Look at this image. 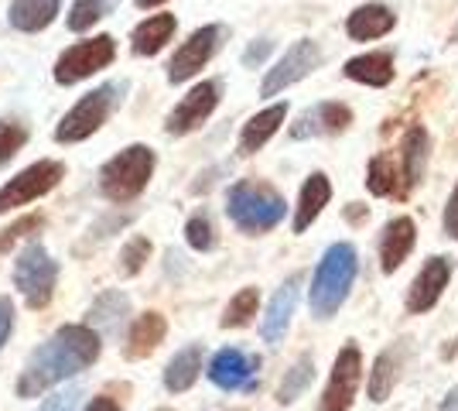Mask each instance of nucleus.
<instances>
[{
  "mask_svg": "<svg viewBox=\"0 0 458 411\" xmlns=\"http://www.w3.org/2000/svg\"><path fill=\"white\" fill-rule=\"evenodd\" d=\"M103 350V336L93 326H62L52 333L38 350L28 356L18 377V398H38L55 384H65L69 377L93 367Z\"/></svg>",
  "mask_w": 458,
  "mask_h": 411,
  "instance_id": "f257e3e1",
  "label": "nucleus"
},
{
  "mask_svg": "<svg viewBox=\"0 0 458 411\" xmlns=\"http://www.w3.org/2000/svg\"><path fill=\"white\" fill-rule=\"evenodd\" d=\"M356 271H360V261H356L352 244H332L325 251L311 274V288H308V305H311L315 319H332L343 309V302L352 292Z\"/></svg>",
  "mask_w": 458,
  "mask_h": 411,
  "instance_id": "f03ea898",
  "label": "nucleus"
},
{
  "mask_svg": "<svg viewBox=\"0 0 458 411\" xmlns=\"http://www.w3.org/2000/svg\"><path fill=\"white\" fill-rule=\"evenodd\" d=\"M287 213L284 196L267 185V182H253V178H243L236 185H229L226 193V216L236 223V230L257 236L274 230Z\"/></svg>",
  "mask_w": 458,
  "mask_h": 411,
  "instance_id": "7ed1b4c3",
  "label": "nucleus"
},
{
  "mask_svg": "<svg viewBox=\"0 0 458 411\" xmlns=\"http://www.w3.org/2000/svg\"><path fill=\"white\" fill-rule=\"evenodd\" d=\"M154 165H157V158H154L148 144L123 148L120 155H114L99 168V196L116 202V206L134 202L148 189V182L154 176Z\"/></svg>",
  "mask_w": 458,
  "mask_h": 411,
  "instance_id": "20e7f679",
  "label": "nucleus"
},
{
  "mask_svg": "<svg viewBox=\"0 0 458 411\" xmlns=\"http://www.w3.org/2000/svg\"><path fill=\"white\" fill-rule=\"evenodd\" d=\"M123 93H127V82H103V86H96L93 93H86L62 117V124L55 127V141L58 144H76V141H86L89 134H96L110 120L116 103L123 99Z\"/></svg>",
  "mask_w": 458,
  "mask_h": 411,
  "instance_id": "39448f33",
  "label": "nucleus"
},
{
  "mask_svg": "<svg viewBox=\"0 0 458 411\" xmlns=\"http://www.w3.org/2000/svg\"><path fill=\"white\" fill-rule=\"evenodd\" d=\"M58 264L55 257L45 251L41 240H28L14 257V288L28 302V309H45L55 295Z\"/></svg>",
  "mask_w": 458,
  "mask_h": 411,
  "instance_id": "423d86ee",
  "label": "nucleus"
},
{
  "mask_svg": "<svg viewBox=\"0 0 458 411\" xmlns=\"http://www.w3.org/2000/svg\"><path fill=\"white\" fill-rule=\"evenodd\" d=\"M360 377H363V353L356 343H345L335 364H332V373H328V384H325L322 398H318V408L315 411H349L352 401H356V391H360Z\"/></svg>",
  "mask_w": 458,
  "mask_h": 411,
  "instance_id": "0eeeda50",
  "label": "nucleus"
},
{
  "mask_svg": "<svg viewBox=\"0 0 458 411\" xmlns=\"http://www.w3.org/2000/svg\"><path fill=\"white\" fill-rule=\"evenodd\" d=\"M62 176H65L62 161H35L31 168L18 172V176L0 189V216L18 210V206L35 202V199H41L45 193H52L58 182H62Z\"/></svg>",
  "mask_w": 458,
  "mask_h": 411,
  "instance_id": "6e6552de",
  "label": "nucleus"
},
{
  "mask_svg": "<svg viewBox=\"0 0 458 411\" xmlns=\"http://www.w3.org/2000/svg\"><path fill=\"white\" fill-rule=\"evenodd\" d=\"M116 56V45L110 35H96L93 41H79L72 45L62 59L55 62V82L58 86H72V82H82L93 73L106 69Z\"/></svg>",
  "mask_w": 458,
  "mask_h": 411,
  "instance_id": "1a4fd4ad",
  "label": "nucleus"
},
{
  "mask_svg": "<svg viewBox=\"0 0 458 411\" xmlns=\"http://www.w3.org/2000/svg\"><path fill=\"white\" fill-rule=\"evenodd\" d=\"M257 371H260V360L250 356V353L226 347L209 360V381L223 391H253L257 388Z\"/></svg>",
  "mask_w": 458,
  "mask_h": 411,
  "instance_id": "9d476101",
  "label": "nucleus"
},
{
  "mask_svg": "<svg viewBox=\"0 0 458 411\" xmlns=\"http://www.w3.org/2000/svg\"><path fill=\"white\" fill-rule=\"evenodd\" d=\"M322 62V48L315 45V41H294L291 48H287V56L274 69L267 73V79H264V86H260V93L264 97H274V93H281V90H287L291 82H298V79H305L315 65Z\"/></svg>",
  "mask_w": 458,
  "mask_h": 411,
  "instance_id": "9b49d317",
  "label": "nucleus"
},
{
  "mask_svg": "<svg viewBox=\"0 0 458 411\" xmlns=\"http://www.w3.org/2000/svg\"><path fill=\"white\" fill-rule=\"evenodd\" d=\"M219 41H223V28H219V24H206V28L191 31L189 41L174 52L172 65H168V79H172V82H185V79H191L206 62L212 59V56H216Z\"/></svg>",
  "mask_w": 458,
  "mask_h": 411,
  "instance_id": "f8f14e48",
  "label": "nucleus"
},
{
  "mask_svg": "<svg viewBox=\"0 0 458 411\" xmlns=\"http://www.w3.org/2000/svg\"><path fill=\"white\" fill-rule=\"evenodd\" d=\"M216 103H219V82H199L189 97L182 99L172 114H168L165 131L172 137L191 134L195 127H202V124L209 120V114L216 110Z\"/></svg>",
  "mask_w": 458,
  "mask_h": 411,
  "instance_id": "ddd939ff",
  "label": "nucleus"
},
{
  "mask_svg": "<svg viewBox=\"0 0 458 411\" xmlns=\"http://www.w3.org/2000/svg\"><path fill=\"white\" fill-rule=\"evenodd\" d=\"M349 124H352V110H349L345 103L325 99V103L308 107L305 114L291 124V137H294V141H308V137H332V134H343Z\"/></svg>",
  "mask_w": 458,
  "mask_h": 411,
  "instance_id": "4468645a",
  "label": "nucleus"
},
{
  "mask_svg": "<svg viewBox=\"0 0 458 411\" xmlns=\"http://www.w3.org/2000/svg\"><path fill=\"white\" fill-rule=\"evenodd\" d=\"M448 278H452V261L448 257H428V264L414 278V285L407 288V313L420 315L435 309L441 292L448 288Z\"/></svg>",
  "mask_w": 458,
  "mask_h": 411,
  "instance_id": "2eb2a0df",
  "label": "nucleus"
},
{
  "mask_svg": "<svg viewBox=\"0 0 458 411\" xmlns=\"http://www.w3.org/2000/svg\"><path fill=\"white\" fill-rule=\"evenodd\" d=\"M298 288H301V278L291 274L267 302V313H264V322H260V336L270 347H277L284 339L287 326H291V315H294V305H298Z\"/></svg>",
  "mask_w": 458,
  "mask_h": 411,
  "instance_id": "dca6fc26",
  "label": "nucleus"
},
{
  "mask_svg": "<svg viewBox=\"0 0 458 411\" xmlns=\"http://www.w3.org/2000/svg\"><path fill=\"white\" fill-rule=\"evenodd\" d=\"M414 240H418V227L411 216H394L380 234V268L386 274H394L401 268L407 254L414 251Z\"/></svg>",
  "mask_w": 458,
  "mask_h": 411,
  "instance_id": "f3484780",
  "label": "nucleus"
},
{
  "mask_svg": "<svg viewBox=\"0 0 458 411\" xmlns=\"http://www.w3.org/2000/svg\"><path fill=\"white\" fill-rule=\"evenodd\" d=\"M131 315V298L123 292H103L86 313V326H93L99 336H120L123 322Z\"/></svg>",
  "mask_w": 458,
  "mask_h": 411,
  "instance_id": "a211bd4d",
  "label": "nucleus"
},
{
  "mask_svg": "<svg viewBox=\"0 0 458 411\" xmlns=\"http://www.w3.org/2000/svg\"><path fill=\"white\" fill-rule=\"evenodd\" d=\"M284 117H287L284 103H274L267 110L253 114V117L243 124V131H240V155H257L270 137L277 134V127L284 124Z\"/></svg>",
  "mask_w": 458,
  "mask_h": 411,
  "instance_id": "6ab92c4d",
  "label": "nucleus"
},
{
  "mask_svg": "<svg viewBox=\"0 0 458 411\" xmlns=\"http://www.w3.org/2000/svg\"><path fill=\"white\" fill-rule=\"evenodd\" d=\"M165 333H168L165 315H161V313H144L134 326H131L123 353H127L131 360H144V356H151V353L165 343Z\"/></svg>",
  "mask_w": 458,
  "mask_h": 411,
  "instance_id": "aec40b11",
  "label": "nucleus"
},
{
  "mask_svg": "<svg viewBox=\"0 0 458 411\" xmlns=\"http://www.w3.org/2000/svg\"><path fill=\"white\" fill-rule=\"evenodd\" d=\"M428 148H431L428 131H424V127H411L401 148V178H403L401 193H411L420 182L424 168H428Z\"/></svg>",
  "mask_w": 458,
  "mask_h": 411,
  "instance_id": "412c9836",
  "label": "nucleus"
},
{
  "mask_svg": "<svg viewBox=\"0 0 458 411\" xmlns=\"http://www.w3.org/2000/svg\"><path fill=\"white\" fill-rule=\"evenodd\" d=\"M328 199H332V185H328V178H325L322 172H315V176L301 185L298 210H294V234H305L308 227L318 219V213L328 206Z\"/></svg>",
  "mask_w": 458,
  "mask_h": 411,
  "instance_id": "4be33fe9",
  "label": "nucleus"
},
{
  "mask_svg": "<svg viewBox=\"0 0 458 411\" xmlns=\"http://www.w3.org/2000/svg\"><path fill=\"white\" fill-rule=\"evenodd\" d=\"M199 373H202V347H199V343H189V347H182V350L168 360V367H165V388L172 394L189 391L191 384L199 381Z\"/></svg>",
  "mask_w": 458,
  "mask_h": 411,
  "instance_id": "5701e85b",
  "label": "nucleus"
},
{
  "mask_svg": "<svg viewBox=\"0 0 458 411\" xmlns=\"http://www.w3.org/2000/svg\"><path fill=\"white\" fill-rule=\"evenodd\" d=\"M390 28H394V14H390V7H383V4H366L360 11H352L349 21H345L349 39H356V41L380 39Z\"/></svg>",
  "mask_w": 458,
  "mask_h": 411,
  "instance_id": "b1692460",
  "label": "nucleus"
},
{
  "mask_svg": "<svg viewBox=\"0 0 458 411\" xmlns=\"http://www.w3.org/2000/svg\"><path fill=\"white\" fill-rule=\"evenodd\" d=\"M401 381V347H390L373 360V371H369V401L383 405L394 388Z\"/></svg>",
  "mask_w": 458,
  "mask_h": 411,
  "instance_id": "393cba45",
  "label": "nucleus"
},
{
  "mask_svg": "<svg viewBox=\"0 0 458 411\" xmlns=\"http://www.w3.org/2000/svg\"><path fill=\"white\" fill-rule=\"evenodd\" d=\"M343 73L356 82H363V86H386V82H394V56L390 52L356 56V59L345 62Z\"/></svg>",
  "mask_w": 458,
  "mask_h": 411,
  "instance_id": "a878e982",
  "label": "nucleus"
},
{
  "mask_svg": "<svg viewBox=\"0 0 458 411\" xmlns=\"http://www.w3.org/2000/svg\"><path fill=\"white\" fill-rule=\"evenodd\" d=\"M58 4L62 0H14L11 4V28L28 31V35L48 28L58 14Z\"/></svg>",
  "mask_w": 458,
  "mask_h": 411,
  "instance_id": "bb28decb",
  "label": "nucleus"
},
{
  "mask_svg": "<svg viewBox=\"0 0 458 411\" xmlns=\"http://www.w3.org/2000/svg\"><path fill=\"white\" fill-rule=\"evenodd\" d=\"M174 35V14H154L144 24L134 28V52L137 56H157L165 48V41H172Z\"/></svg>",
  "mask_w": 458,
  "mask_h": 411,
  "instance_id": "cd10ccee",
  "label": "nucleus"
},
{
  "mask_svg": "<svg viewBox=\"0 0 458 411\" xmlns=\"http://www.w3.org/2000/svg\"><path fill=\"white\" fill-rule=\"evenodd\" d=\"M366 189L373 196H394L401 189V168H397V158L390 155V151H383V155H377L369 161V168H366Z\"/></svg>",
  "mask_w": 458,
  "mask_h": 411,
  "instance_id": "c85d7f7f",
  "label": "nucleus"
},
{
  "mask_svg": "<svg viewBox=\"0 0 458 411\" xmlns=\"http://www.w3.org/2000/svg\"><path fill=\"white\" fill-rule=\"evenodd\" d=\"M311 381H315V360L305 353V356H298L294 367L284 373V381H281V388H277V401H281V405H294V401L311 388Z\"/></svg>",
  "mask_w": 458,
  "mask_h": 411,
  "instance_id": "c756f323",
  "label": "nucleus"
},
{
  "mask_svg": "<svg viewBox=\"0 0 458 411\" xmlns=\"http://www.w3.org/2000/svg\"><path fill=\"white\" fill-rule=\"evenodd\" d=\"M257 305H260V292L257 288H243L229 298L226 313H223V330H243L253 322L257 315Z\"/></svg>",
  "mask_w": 458,
  "mask_h": 411,
  "instance_id": "7c9ffc66",
  "label": "nucleus"
},
{
  "mask_svg": "<svg viewBox=\"0 0 458 411\" xmlns=\"http://www.w3.org/2000/svg\"><path fill=\"white\" fill-rule=\"evenodd\" d=\"M185 240H189L191 251H199V254H206L216 247V227H212V219L206 210H199V213L189 216V223H185Z\"/></svg>",
  "mask_w": 458,
  "mask_h": 411,
  "instance_id": "2f4dec72",
  "label": "nucleus"
},
{
  "mask_svg": "<svg viewBox=\"0 0 458 411\" xmlns=\"http://www.w3.org/2000/svg\"><path fill=\"white\" fill-rule=\"evenodd\" d=\"M148 257H151V240H148V236H131V240L123 244V251H120V274H123V278L140 274L144 264H148Z\"/></svg>",
  "mask_w": 458,
  "mask_h": 411,
  "instance_id": "473e14b6",
  "label": "nucleus"
},
{
  "mask_svg": "<svg viewBox=\"0 0 458 411\" xmlns=\"http://www.w3.org/2000/svg\"><path fill=\"white\" fill-rule=\"evenodd\" d=\"M110 14V0H76L69 11V28L72 31H86L96 21H103Z\"/></svg>",
  "mask_w": 458,
  "mask_h": 411,
  "instance_id": "72a5a7b5",
  "label": "nucleus"
},
{
  "mask_svg": "<svg viewBox=\"0 0 458 411\" xmlns=\"http://www.w3.org/2000/svg\"><path fill=\"white\" fill-rule=\"evenodd\" d=\"M24 141H28V131H24L21 124H14V120H0V168L24 148Z\"/></svg>",
  "mask_w": 458,
  "mask_h": 411,
  "instance_id": "f704fd0d",
  "label": "nucleus"
},
{
  "mask_svg": "<svg viewBox=\"0 0 458 411\" xmlns=\"http://www.w3.org/2000/svg\"><path fill=\"white\" fill-rule=\"evenodd\" d=\"M41 230V216H24V219H18L14 227H7L4 234H0V254L4 251H11L18 240H24V236H31V234H38Z\"/></svg>",
  "mask_w": 458,
  "mask_h": 411,
  "instance_id": "c9c22d12",
  "label": "nucleus"
},
{
  "mask_svg": "<svg viewBox=\"0 0 458 411\" xmlns=\"http://www.w3.org/2000/svg\"><path fill=\"white\" fill-rule=\"evenodd\" d=\"M79 398H82V391H79V388H62V391L48 394V398L41 401L38 411H76Z\"/></svg>",
  "mask_w": 458,
  "mask_h": 411,
  "instance_id": "e433bc0d",
  "label": "nucleus"
},
{
  "mask_svg": "<svg viewBox=\"0 0 458 411\" xmlns=\"http://www.w3.org/2000/svg\"><path fill=\"white\" fill-rule=\"evenodd\" d=\"M11 333H14V305L7 295H0V347L11 339Z\"/></svg>",
  "mask_w": 458,
  "mask_h": 411,
  "instance_id": "4c0bfd02",
  "label": "nucleus"
},
{
  "mask_svg": "<svg viewBox=\"0 0 458 411\" xmlns=\"http://www.w3.org/2000/svg\"><path fill=\"white\" fill-rule=\"evenodd\" d=\"M445 234L458 240V185L455 193H452V199H448V206H445Z\"/></svg>",
  "mask_w": 458,
  "mask_h": 411,
  "instance_id": "58836bf2",
  "label": "nucleus"
},
{
  "mask_svg": "<svg viewBox=\"0 0 458 411\" xmlns=\"http://www.w3.org/2000/svg\"><path fill=\"white\" fill-rule=\"evenodd\" d=\"M270 48H274V45H270L267 39H264V41H253V45L247 48V56H243V62H247V65H260V62H264L270 56Z\"/></svg>",
  "mask_w": 458,
  "mask_h": 411,
  "instance_id": "ea45409f",
  "label": "nucleus"
},
{
  "mask_svg": "<svg viewBox=\"0 0 458 411\" xmlns=\"http://www.w3.org/2000/svg\"><path fill=\"white\" fill-rule=\"evenodd\" d=\"M82 411H120V405H116L114 398H93Z\"/></svg>",
  "mask_w": 458,
  "mask_h": 411,
  "instance_id": "a19ab883",
  "label": "nucleus"
},
{
  "mask_svg": "<svg viewBox=\"0 0 458 411\" xmlns=\"http://www.w3.org/2000/svg\"><path fill=\"white\" fill-rule=\"evenodd\" d=\"M345 216H349L352 223H360V219H363V216H366V210H363V206H360V202H352V206L345 210Z\"/></svg>",
  "mask_w": 458,
  "mask_h": 411,
  "instance_id": "79ce46f5",
  "label": "nucleus"
},
{
  "mask_svg": "<svg viewBox=\"0 0 458 411\" xmlns=\"http://www.w3.org/2000/svg\"><path fill=\"white\" fill-rule=\"evenodd\" d=\"M157 4H165V0H137V7H144V11H148V7H157Z\"/></svg>",
  "mask_w": 458,
  "mask_h": 411,
  "instance_id": "37998d69",
  "label": "nucleus"
}]
</instances>
